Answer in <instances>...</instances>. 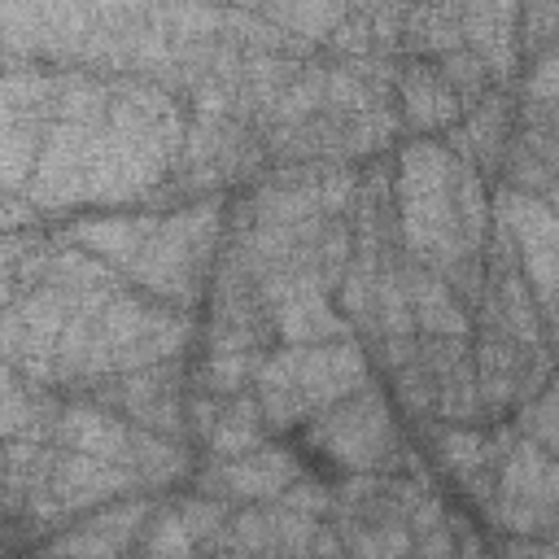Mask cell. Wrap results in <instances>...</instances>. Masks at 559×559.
Returning a JSON list of instances; mask_svg holds the SVG:
<instances>
[{
  "instance_id": "cell-8",
  "label": "cell",
  "mask_w": 559,
  "mask_h": 559,
  "mask_svg": "<svg viewBox=\"0 0 559 559\" xmlns=\"http://www.w3.org/2000/svg\"><path fill=\"white\" fill-rule=\"evenodd\" d=\"M493 205H498L493 218L515 240V253L537 306H546L550 297H559V214L550 210L546 197H524L511 188H498Z\"/></svg>"
},
{
  "instance_id": "cell-14",
  "label": "cell",
  "mask_w": 559,
  "mask_h": 559,
  "mask_svg": "<svg viewBox=\"0 0 559 559\" xmlns=\"http://www.w3.org/2000/svg\"><path fill=\"white\" fill-rule=\"evenodd\" d=\"M266 437H271V424H266L258 397L240 393V397L223 402V411H218V419H214V428L201 445L210 450L205 459H236V454H249V450L266 445Z\"/></svg>"
},
{
  "instance_id": "cell-7",
  "label": "cell",
  "mask_w": 559,
  "mask_h": 559,
  "mask_svg": "<svg viewBox=\"0 0 559 559\" xmlns=\"http://www.w3.org/2000/svg\"><path fill=\"white\" fill-rule=\"evenodd\" d=\"M301 476H306L301 454H293L280 441H266V445L236 454V459H201L192 480L210 498H223L231 507H249V502H275Z\"/></svg>"
},
{
  "instance_id": "cell-6",
  "label": "cell",
  "mask_w": 559,
  "mask_h": 559,
  "mask_svg": "<svg viewBox=\"0 0 559 559\" xmlns=\"http://www.w3.org/2000/svg\"><path fill=\"white\" fill-rule=\"evenodd\" d=\"M262 301H266L275 341L284 345H332V341H349L354 332L341 306H332V293L301 266L266 271Z\"/></svg>"
},
{
  "instance_id": "cell-18",
  "label": "cell",
  "mask_w": 559,
  "mask_h": 559,
  "mask_svg": "<svg viewBox=\"0 0 559 559\" xmlns=\"http://www.w3.org/2000/svg\"><path fill=\"white\" fill-rule=\"evenodd\" d=\"M437 66H441V74L450 79V87L459 92L463 109H472L476 100H485V96L493 92V87H489L493 79H489V70H485V61H480V57H476L467 44H463V48H454L450 57H441Z\"/></svg>"
},
{
  "instance_id": "cell-9",
  "label": "cell",
  "mask_w": 559,
  "mask_h": 559,
  "mask_svg": "<svg viewBox=\"0 0 559 559\" xmlns=\"http://www.w3.org/2000/svg\"><path fill=\"white\" fill-rule=\"evenodd\" d=\"M148 515H153V507L144 498L109 502V507L83 515L79 524L57 528L44 546L31 550V559H135Z\"/></svg>"
},
{
  "instance_id": "cell-2",
  "label": "cell",
  "mask_w": 559,
  "mask_h": 559,
  "mask_svg": "<svg viewBox=\"0 0 559 559\" xmlns=\"http://www.w3.org/2000/svg\"><path fill=\"white\" fill-rule=\"evenodd\" d=\"M371 384L367 354L358 341H332V345H284L271 349L258 367L253 397L271 424V432H288L310 424L319 411L336 406L341 397Z\"/></svg>"
},
{
  "instance_id": "cell-19",
  "label": "cell",
  "mask_w": 559,
  "mask_h": 559,
  "mask_svg": "<svg viewBox=\"0 0 559 559\" xmlns=\"http://www.w3.org/2000/svg\"><path fill=\"white\" fill-rule=\"evenodd\" d=\"M550 550H555V559H559V533H555V542H550Z\"/></svg>"
},
{
  "instance_id": "cell-3",
  "label": "cell",
  "mask_w": 559,
  "mask_h": 559,
  "mask_svg": "<svg viewBox=\"0 0 559 559\" xmlns=\"http://www.w3.org/2000/svg\"><path fill=\"white\" fill-rule=\"evenodd\" d=\"M301 441L341 480L345 476H371V472L419 476V467L411 463L402 424H397L384 389H376V384H362L358 393L341 397L336 406H328L310 424H301Z\"/></svg>"
},
{
  "instance_id": "cell-15",
  "label": "cell",
  "mask_w": 559,
  "mask_h": 559,
  "mask_svg": "<svg viewBox=\"0 0 559 559\" xmlns=\"http://www.w3.org/2000/svg\"><path fill=\"white\" fill-rule=\"evenodd\" d=\"M402 44L411 48V57H428V61L450 57L454 48H463V9H454V4L406 9Z\"/></svg>"
},
{
  "instance_id": "cell-12",
  "label": "cell",
  "mask_w": 559,
  "mask_h": 559,
  "mask_svg": "<svg viewBox=\"0 0 559 559\" xmlns=\"http://www.w3.org/2000/svg\"><path fill=\"white\" fill-rule=\"evenodd\" d=\"M463 44L485 61L489 79L507 87L524 61L520 52V9L515 4H472L463 9Z\"/></svg>"
},
{
  "instance_id": "cell-10",
  "label": "cell",
  "mask_w": 559,
  "mask_h": 559,
  "mask_svg": "<svg viewBox=\"0 0 559 559\" xmlns=\"http://www.w3.org/2000/svg\"><path fill=\"white\" fill-rule=\"evenodd\" d=\"M144 428H135L127 415L100 406V402H87V397H74L70 406H61L57 415V428H52V445L57 450H79V454H96V459H109V463H122L135 472V459L144 450ZM144 485V480H140Z\"/></svg>"
},
{
  "instance_id": "cell-1",
  "label": "cell",
  "mask_w": 559,
  "mask_h": 559,
  "mask_svg": "<svg viewBox=\"0 0 559 559\" xmlns=\"http://www.w3.org/2000/svg\"><path fill=\"white\" fill-rule=\"evenodd\" d=\"M459 153L437 140H411L397 153L393 205L402 227V249L437 275H450L459 258L485 253L472 249L459 223Z\"/></svg>"
},
{
  "instance_id": "cell-17",
  "label": "cell",
  "mask_w": 559,
  "mask_h": 559,
  "mask_svg": "<svg viewBox=\"0 0 559 559\" xmlns=\"http://www.w3.org/2000/svg\"><path fill=\"white\" fill-rule=\"evenodd\" d=\"M201 542L192 537V528L183 524L175 498H166L162 507H153L144 533H140V546H135V559H201Z\"/></svg>"
},
{
  "instance_id": "cell-11",
  "label": "cell",
  "mask_w": 559,
  "mask_h": 559,
  "mask_svg": "<svg viewBox=\"0 0 559 559\" xmlns=\"http://www.w3.org/2000/svg\"><path fill=\"white\" fill-rule=\"evenodd\" d=\"M393 96H397V109H402L406 127L419 131V135H428V131H454V122L463 118L459 92L450 87V79L441 74V66L428 61V57H406L397 66Z\"/></svg>"
},
{
  "instance_id": "cell-4",
  "label": "cell",
  "mask_w": 559,
  "mask_h": 559,
  "mask_svg": "<svg viewBox=\"0 0 559 559\" xmlns=\"http://www.w3.org/2000/svg\"><path fill=\"white\" fill-rule=\"evenodd\" d=\"M493 515L511 537L555 542L559 533V454L546 445L515 437L493 493Z\"/></svg>"
},
{
  "instance_id": "cell-16",
  "label": "cell",
  "mask_w": 559,
  "mask_h": 559,
  "mask_svg": "<svg viewBox=\"0 0 559 559\" xmlns=\"http://www.w3.org/2000/svg\"><path fill=\"white\" fill-rule=\"evenodd\" d=\"M336 537H341V555L345 559H411L415 542L406 520L393 524H367V520H332Z\"/></svg>"
},
{
  "instance_id": "cell-13",
  "label": "cell",
  "mask_w": 559,
  "mask_h": 559,
  "mask_svg": "<svg viewBox=\"0 0 559 559\" xmlns=\"http://www.w3.org/2000/svg\"><path fill=\"white\" fill-rule=\"evenodd\" d=\"M406 288H411V310H415V332L419 336H454V341L472 336V310L459 301L450 280L428 271L411 253H406Z\"/></svg>"
},
{
  "instance_id": "cell-5",
  "label": "cell",
  "mask_w": 559,
  "mask_h": 559,
  "mask_svg": "<svg viewBox=\"0 0 559 559\" xmlns=\"http://www.w3.org/2000/svg\"><path fill=\"white\" fill-rule=\"evenodd\" d=\"M319 528L323 520H310L280 498L249 502L231 511L210 559H319Z\"/></svg>"
}]
</instances>
